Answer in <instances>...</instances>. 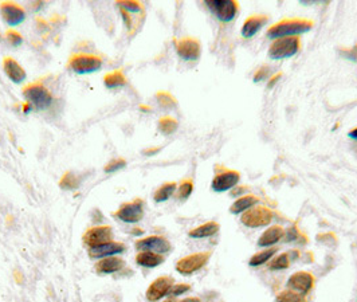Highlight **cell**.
Returning a JSON list of instances; mask_svg holds the SVG:
<instances>
[{
	"label": "cell",
	"mask_w": 357,
	"mask_h": 302,
	"mask_svg": "<svg viewBox=\"0 0 357 302\" xmlns=\"http://www.w3.org/2000/svg\"><path fill=\"white\" fill-rule=\"evenodd\" d=\"M191 290V285L188 284H173V286L170 290L171 297H177V295H181L187 293V291Z\"/></svg>",
	"instance_id": "obj_35"
},
{
	"label": "cell",
	"mask_w": 357,
	"mask_h": 302,
	"mask_svg": "<svg viewBox=\"0 0 357 302\" xmlns=\"http://www.w3.org/2000/svg\"><path fill=\"white\" fill-rule=\"evenodd\" d=\"M219 227V223L211 220V222H207V223H203L200 224V226L195 227V228H192V230L188 233V235L191 238H194V239H204V238L213 237L215 234H218Z\"/></svg>",
	"instance_id": "obj_22"
},
{
	"label": "cell",
	"mask_w": 357,
	"mask_h": 302,
	"mask_svg": "<svg viewBox=\"0 0 357 302\" xmlns=\"http://www.w3.org/2000/svg\"><path fill=\"white\" fill-rule=\"evenodd\" d=\"M180 302H202V301H200V298H199V297H188V298L183 299V301H180Z\"/></svg>",
	"instance_id": "obj_42"
},
{
	"label": "cell",
	"mask_w": 357,
	"mask_h": 302,
	"mask_svg": "<svg viewBox=\"0 0 357 302\" xmlns=\"http://www.w3.org/2000/svg\"><path fill=\"white\" fill-rule=\"evenodd\" d=\"M281 76H282L281 73H278V74H275V76L271 77L270 81H269V83H267V86H269V87H273V86H274L275 83H277L278 81H279V78H281Z\"/></svg>",
	"instance_id": "obj_40"
},
{
	"label": "cell",
	"mask_w": 357,
	"mask_h": 302,
	"mask_svg": "<svg viewBox=\"0 0 357 302\" xmlns=\"http://www.w3.org/2000/svg\"><path fill=\"white\" fill-rule=\"evenodd\" d=\"M157 101H159V104L161 105V106H164V108H172V106H175L176 105V100L171 96L170 93H165V91H160V93H157Z\"/></svg>",
	"instance_id": "obj_33"
},
{
	"label": "cell",
	"mask_w": 357,
	"mask_h": 302,
	"mask_svg": "<svg viewBox=\"0 0 357 302\" xmlns=\"http://www.w3.org/2000/svg\"><path fill=\"white\" fill-rule=\"evenodd\" d=\"M125 251V245L121 242H106L104 245L89 248V257L93 259H102L108 257H114Z\"/></svg>",
	"instance_id": "obj_15"
},
{
	"label": "cell",
	"mask_w": 357,
	"mask_h": 302,
	"mask_svg": "<svg viewBox=\"0 0 357 302\" xmlns=\"http://www.w3.org/2000/svg\"><path fill=\"white\" fill-rule=\"evenodd\" d=\"M314 282L316 280L309 271H297L289 277L288 289L296 290L305 295L311 293L312 289L314 288Z\"/></svg>",
	"instance_id": "obj_13"
},
{
	"label": "cell",
	"mask_w": 357,
	"mask_h": 302,
	"mask_svg": "<svg viewBox=\"0 0 357 302\" xmlns=\"http://www.w3.org/2000/svg\"><path fill=\"white\" fill-rule=\"evenodd\" d=\"M340 53L344 55L345 58L350 59V61L356 62L357 61V44H354L352 49H346V50H340Z\"/></svg>",
	"instance_id": "obj_39"
},
{
	"label": "cell",
	"mask_w": 357,
	"mask_h": 302,
	"mask_svg": "<svg viewBox=\"0 0 357 302\" xmlns=\"http://www.w3.org/2000/svg\"><path fill=\"white\" fill-rule=\"evenodd\" d=\"M162 302H180L179 299L176 298V297H170V298H166V299H164Z\"/></svg>",
	"instance_id": "obj_45"
},
{
	"label": "cell",
	"mask_w": 357,
	"mask_h": 302,
	"mask_svg": "<svg viewBox=\"0 0 357 302\" xmlns=\"http://www.w3.org/2000/svg\"><path fill=\"white\" fill-rule=\"evenodd\" d=\"M125 267V261L118 257H108L100 259L96 263V270L101 274H113Z\"/></svg>",
	"instance_id": "obj_19"
},
{
	"label": "cell",
	"mask_w": 357,
	"mask_h": 302,
	"mask_svg": "<svg viewBox=\"0 0 357 302\" xmlns=\"http://www.w3.org/2000/svg\"><path fill=\"white\" fill-rule=\"evenodd\" d=\"M134 246L140 251H153L157 254H165V252L171 251V248H172L171 242L166 238L160 237V235H151V237L138 239L134 243Z\"/></svg>",
	"instance_id": "obj_9"
},
{
	"label": "cell",
	"mask_w": 357,
	"mask_h": 302,
	"mask_svg": "<svg viewBox=\"0 0 357 302\" xmlns=\"http://www.w3.org/2000/svg\"><path fill=\"white\" fill-rule=\"evenodd\" d=\"M160 151V148H152V149H145L144 151V155H155V153H157V152Z\"/></svg>",
	"instance_id": "obj_41"
},
{
	"label": "cell",
	"mask_w": 357,
	"mask_h": 302,
	"mask_svg": "<svg viewBox=\"0 0 357 302\" xmlns=\"http://www.w3.org/2000/svg\"><path fill=\"white\" fill-rule=\"evenodd\" d=\"M241 180V173L234 169H226L222 172L217 173L212 179L211 187L215 192H226L228 190H232L238 185Z\"/></svg>",
	"instance_id": "obj_11"
},
{
	"label": "cell",
	"mask_w": 357,
	"mask_h": 302,
	"mask_svg": "<svg viewBox=\"0 0 357 302\" xmlns=\"http://www.w3.org/2000/svg\"><path fill=\"white\" fill-rule=\"evenodd\" d=\"M246 190V187L245 188H239V190H234L232 191V196H236L238 194H242V191H245Z\"/></svg>",
	"instance_id": "obj_44"
},
{
	"label": "cell",
	"mask_w": 357,
	"mask_h": 302,
	"mask_svg": "<svg viewBox=\"0 0 357 302\" xmlns=\"http://www.w3.org/2000/svg\"><path fill=\"white\" fill-rule=\"evenodd\" d=\"M275 302H306V298H305V295L298 293V291L286 289V290L278 293L277 297H275Z\"/></svg>",
	"instance_id": "obj_27"
},
{
	"label": "cell",
	"mask_w": 357,
	"mask_h": 302,
	"mask_svg": "<svg viewBox=\"0 0 357 302\" xmlns=\"http://www.w3.org/2000/svg\"><path fill=\"white\" fill-rule=\"evenodd\" d=\"M277 251H278L277 247H271V248H266V250H262V251L259 252H256V254H254V255L250 258L249 265L251 267H258L260 266V265H265V263L269 262V261H270L275 254H277Z\"/></svg>",
	"instance_id": "obj_24"
},
{
	"label": "cell",
	"mask_w": 357,
	"mask_h": 302,
	"mask_svg": "<svg viewBox=\"0 0 357 302\" xmlns=\"http://www.w3.org/2000/svg\"><path fill=\"white\" fill-rule=\"evenodd\" d=\"M118 6L121 7L123 11L127 12H133V14H136V12L142 11V6H141L138 2H120Z\"/></svg>",
	"instance_id": "obj_34"
},
{
	"label": "cell",
	"mask_w": 357,
	"mask_h": 302,
	"mask_svg": "<svg viewBox=\"0 0 357 302\" xmlns=\"http://www.w3.org/2000/svg\"><path fill=\"white\" fill-rule=\"evenodd\" d=\"M290 261H292V259H290L288 252H281V254H278L277 257L274 255L270 259L269 269L274 270V271H277V270L289 269V266H290Z\"/></svg>",
	"instance_id": "obj_28"
},
{
	"label": "cell",
	"mask_w": 357,
	"mask_h": 302,
	"mask_svg": "<svg viewBox=\"0 0 357 302\" xmlns=\"http://www.w3.org/2000/svg\"><path fill=\"white\" fill-rule=\"evenodd\" d=\"M7 38H8V42H10L12 46H19V44L23 42V38L20 36V34L16 33V31H8Z\"/></svg>",
	"instance_id": "obj_37"
},
{
	"label": "cell",
	"mask_w": 357,
	"mask_h": 302,
	"mask_svg": "<svg viewBox=\"0 0 357 302\" xmlns=\"http://www.w3.org/2000/svg\"><path fill=\"white\" fill-rule=\"evenodd\" d=\"M211 251H202L183 257L176 262V271L183 275H191L206 266L208 262Z\"/></svg>",
	"instance_id": "obj_5"
},
{
	"label": "cell",
	"mask_w": 357,
	"mask_h": 302,
	"mask_svg": "<svg viewBox=\"0 0 357 302\" xmlns=\"http://www.w3.org/2000/svg\"><path fill=\"white\" fill-rule=\"evenodd\" d=\"M206 6L222 22H231L239 11V4L234 0H207Z\"/></svg>",
	"instance_id": "obj_7"
},
{
	"label": "cell",
	"mask_w": 357,
	"mask_h": 302,
	"mask_svg": "<svg viewBox=\"0 0 357 302\" xmlns=\"http://www.w3.org/2000/svg\"><path fill=\"white\" fill-rule=\"evenodd\" d=\"M266 77H270V70H269L267 66H262V67L255 73V76H254V82H259V81L265 79Z\"/></svg>",
	"instance_id": "obj_38"
},
{
	"label": "cell",
	"mask_w": 357,
	"mask_h": 302,
	"mask_svg": "<svg viewBox=\"0 0 357 302\" xmlns=\"http://www.w3.org/2000/svg\"><path fill=\"white\" fill-rule=\"evenodd\" d=\"M176 188H177V184L175 183V181L164 183L161 187H159L157 190H156V192L153 194V199H155L156 203L166 201L173 194H175V192H176Z\"/></svg>",
	"instance_id": "obj_26"
},
{
	"label": "cell",
	"mask_w": 357,
	"mask_h": 302,
	"mask_svg": "<svg viewBox=\"0 0 357 302\" xmlns=\"http://www.w3.org/2000/svg\"><path fill=\"white\" fill-rule=\"evenodd\" d=\"M102 66L101 58L90 54H77L70 58L69 67L76 74H90L98 72Z\"/></svg>",
	"instance_id": "obj_6"
},
{
	"label": "cell",
	"mask_w": 357,
	"mask_h": 302,
	"mask_svg": "<svg viewBox=\"0 0 357 302\" xmlns=\"http://www.w3.org/2000/svg\"><path fill=\"white\" fill-rule=\"evenodd\" d=\"M267 22H269V16H267V15H251V16H249V18L245 20V23H243L242 31H241L242 36H245V38H251V36L255 35Z\"/></svg>",
	"instance_id": "obj_18"
},
{
	"label": "cell",
	"mask_w": 357,
	"mask_h": 302,
	"mask_svg": "<svg viewBox=\"0 0 357 302\" xmlns=\"http://www.w3.org/2000/svg\"><path fill=\"white\" fill-rule=\"evenodd\" d=\"M179 57L184 61H196L200 57V43L194 38H183L176 43Z\"/></svg>",
	"instance_id": "obj_14"
},
{
	"label": "cell",
	"mask_w": 357,
	"mask_h": 302,
	"mask_svg": "<svg viewBox=\"0 0 357 302\" xmlns=\"http://www.w3.org/2000/svg\"><path fill=\"white\" fill-rule=\"evenodd\" d=\"M125 166H127V161H125L124 158H113V160H110V161L105 166L104 169L106 173H113L120 171V169H123Z\"/></svg>",
	"instance_id": "obj_32"
},
{
	"label": "cell",
	"mask_w": 357,
	"mask_h": 302,
	"mask_svg": "<svg viewBox=\"0 0 357 302\" xmlns=\"http://www.w3.org/2000/svg\"><path fill=\"white\" fill-rule=\"evenodd\" d=\"M23 97L26 98L27 104L31 108L43 110L53 104V96L43 85L40 83H33L23 89Z\"/></svg>",
	"instance_id": "obj_2"
},
{
	"label": "cell",
	"mask_w": 357,
	"mask_h": 302,
	"mask_svg": "<svg viewBox=\"0 0 357 302\" xmlns=\"http://www.w3.org/2000/svg\"><path fill=\"white\" fill-rule=\"evenodd\" d=\"M78 185H80V179L72 172H66L59 181V187L66 191L76 190V188H78Z\"/></svg>",
	"instance_id": "obj_29"
},
{
	"label": "cell",
	"mask_w": 357,
	"mask_h": 302,
	"mask_svg": "<svg viewBox=\"0 0 357 302\" xmlns=\"http://www.w3.org/2000/svg\"><path fill=\"white\" fill-rule=\"evenodd\" d=\"M348 136H349L350 138H353V140H357V128H354V129L350 130Z\"/></svg>",
	"instance_id": "obj_43"
},
{
	"label": "cell",
	"mask_w": 357,
	"mask_h": 302,
	"mask_svg": "<svg viewBox=\"0 0 357 302\" xmlns=\"http://www.w3.org/2000/svg\"><path fill=\"white\" fill-rule=\"evenodd\" d=\"M314 23L309 19H285L275 23L267 30V36L270 38H286V36H298L312 30Z\"/></svg>",
	"instance_id": "obj_1"
},
{
	"label": "cell",
	"mask_w": 357,
	"mask_h": 302,
	"mask_svg": "<svg viewBox=\"0 0 357 302\" xmlns=\"http://www.w3.org/2000/svg\"><path fill=\"white\" fill-rule=\"evenodd\" d=\"M259 203V198L255 196V195H245V196H241L239 199L232 203V205L230 207V213L234 214V215H239V214L246 213L247 210H250L251 207L256 205Z\"/></svg>",
	"instance_id": "obj_21"
},
{
	"label": "cell",
	"mask_w": 357,
	"mask_h": 302,
	"mask_svg": "<svg viewBox=\"0 0 357 302\" xmlns=\"http://www.w3.org/2000/svg\"><path fill=\"white\" fill-rule=\"evenodd\" d=\"M192 192H194V181L191 179H185L181 181L177 188V198L180 200H187L192 195Z\"/></svg>",
	"instance_id": "obj_31"
},
{
	"label": "cell",
	"mask_w": 357,
	"mask_h": 302,
	"mask_svg": "<svg viewBox=\"0 0 357 302\" xmlns=\"http://www.w3.org/2000/svg\"><path fill=\"white\" fill-rule=\"evenodd\" d=\"M298 237H300V233H298V228H297L296 226L290 227L288 231H285V235H283V238H285L286 242L297 241V238Z\"/></svg>",
	"instance_id": "obj_36"
},
{
	"label": "cell",
	"mask_w": 357,
	"mask_h": 302,
	"mask_svg": "<svg viewBox=\"0 0 357 302\" xmlns=\"http://www.w3.org/2000/svg\"><path fill=\"white\" fill-rule=\"evenodd\" d=\"M173 286V278L170 275H162L156 278L147 289V299L149 302H156L170 294L171 288Z\"/></svg>",
	"instance_id": "obj_12"
},
{
	"label": "cell",
	"mask_w": 357,
	"mask_h": 302,
	"mask_svg": "<svg viewBox=\"0 0 357 302\" xmlns=\"http://www.w3.org/2000/svg\"><path fill=\"white\" fill-rule=\"evenodd\" d=\"M162 262H164V257L157 252L141 251L136 255V263L142 267H148V269L160 266Z\"/></svg>",
	"instance_id": "obj_23"
},
{
	"label": "cell",
	"mask_w": 357,
	"mask_h": 302,
	"mask_svg": "<svg viewBox=\"0 0 357 302\" xmlns=\"http://www.w3.org/2000/svg\"><path fill=\"white\" fill-rule=\"evenodd\" d=\"M113 215L125 223H138L144 216V201L141 199H136L133 201L125 203Z\"/></svg>",
	"instance_id": "obj_8"
},
{
	"label": "cell",
	"mask_w": 357,
	"mask_h": 302,
	"mask_svg": "<svg viewBox=\"0 0 357 302\" xmlns=\"http://www.w3.org/2000/svg\"><path fill=\"white\" fill-rule=\"evenodd\" d=\"M113 238V231L110 226H96L91 227L83 234V243L89 248L104 245L110 242Z\"/></svg>",
	"instance_id": "obj_10"
},
{
	"label": "cell",
	"mask_w": 357,
	"mask_h": 302,
	"mask_svg": "<svg viewBox=\"0 0 357 302\" xmlns=\"http://www.w3.org/2000/svg\"><path fill=\"white\" fill-rule=\"evenodd\" d=\"M283 235H285L283 227L275 224V226L269 227L264 234L260 235L256 245L259 247H274V245H277L278 242L281 241Z\"/></svg>",
	"instance_id": "obj_17"
},
{
	"label": "cell",
	"mask_w": 357,
	"mask_h": 302,
	"mask_svg": "<svg viewBox=\"0 0 357 302\" xmlns=\"http://www.w3.org/2000/svg\"><path fill=\"white\" fill-rule=\"evenodd\" d=\"M0 12H2L4 22L10 26L20 25L26 18L25 10H23L20 6H18V4L10 3V2L2 3V6H0Z\"/></svg>",
	"instance_id": "obj_16"
},
{
	"label": "cell",
	"mask_w": 357,
	"mask_h": 302,
	"mask_svg": "<svg viewBox=\"0 0 357 302\" xmlns=\"http://www.w3.org/2000/svg\"><path fill=\"white\" fill-rule=\"evenodd\" d=\"M3 68L4 73L7 74L8 78L11 79L14 83H22L26 79V77H27L25 68L19 65L15 59H12V58H4Z\"/></svg>",
	"instance_id": "obj_20"
},
{
	"label": "cell",
	"mask_w": 357,
	"mask_h": 302,
	"mask_svg": "<svg viewBox=\"0 0 357 302\" xmlns=\"http://www.w3.org/2000/svg\"><path fill=\"white\" fill-rule=\"evenodd\" d=\"M134 234H142V230H134Z\"/></svg>",
	"instance_id": "obj_46"
},
{
	"label": "cell",
	"mask_w": 357,
	"mask_h": 302,
	"mask_svg": "<svg viewBox=\"0 0 357 302\" xmlns=\"http://www.w3.org/2000/svg\"><path fill=\"white\" fill-rule=\"evenodd\" d=\"M300 38L298 36H286L278 38L269 47V57L273 59H282L297 54L300 50Z\"/></svg>",
	"instance_id": "obj_4"
},
{
	"label": "cell",
	"mask_w": 357,
	"mask_h": 302,
	"mask_svg": "<svg viewBox=\"0 0 357 302\" xmlns=\"http://www.w3.org/2000/svg\"><path fill=\"white\" fill-rule=\"evenodd\" d=\"M105 86L109 89H117V87H123L127 85V78L124 76V73L121 70H115V72L109 73L104 78Z\"/></svg>",
	"instance_id": "obj_25"
},
{
	"label": "cell",
	"mask_w": 357,
	"mask_h": 302,
	"mask_svg": "<svg viewBox=\"0 0 357 302\" xmlns=\"http://www.w3.org/2000/svg\"><path fill=\"white\" fill-rule=\"evenodd\" d=\"M273 218H274V214L269 207L256 204L242 214L241 222L250 228H259V227L269 226Z\"/></svg>",
	"instance_id": "obj_3"
},
{
	"label": "cell",
	"mask_w": 357,
	"mask_h": 302,
	"mask_svg": "<svg viewBox=\"0 0 357 302\" xmlns=\"http://www.w3.org/2000/svg\"><path fill=\"white\" fill-rule=\"evenodd\" d=\"M177 121L173 117H162L159 121V130L162 134H172L177 129Z\"/></svg>",
	"instance_id": "obj_30"
}]
</instances>
